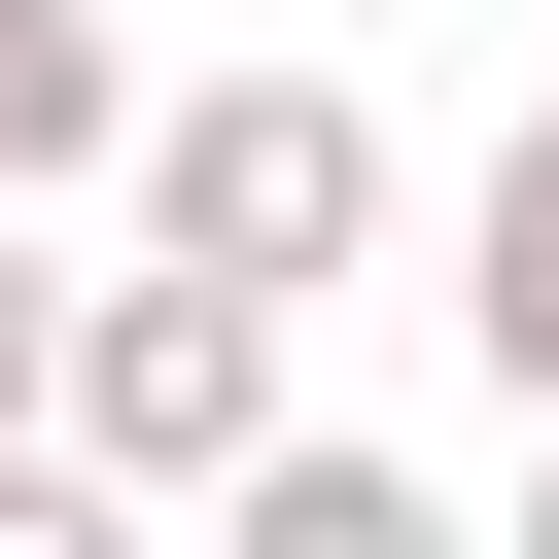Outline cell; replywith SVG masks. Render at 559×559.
<instances>
[{
    "instance_id": "obj_2",
    "label": "cell",
    "mask_w": 559,
    "mask_h": 559,
    "mask_svg": "<svg viewBox=\"0 0 559 559\" xmlns=\"http://www.w3.org/2000/svg\"><path fill=\"white\" fill-rule=\"evenodd\" d=\"M70 454H105L140 524H210V489L280 454V314H245V280H70Z\"/></svg>"
},
{
    "instance_id": "obj_1",
    "label": "cell",
    "mask_w": 559,
    "mask_h": 559,
    "mask_svg": "<svg viewBox=\"0 0 559 559\" xmlns=\"http://www.w3.org/2000/svg\"><path fill=\"white\" fill-rule=\"evenodd\" d=\"M349 245H384V105H349V70H175V105H140V280L314 314Z\"/></svg>"
},
{
    "instance_id": "obj_4",
    "label": "cell",
    "mask_w": 559,
    "mask_h": 559,
    "mask_svg": "<svg viewBox=\"0 0 559 559\" xmlns=\"http://www.w3.org/2000/svg\"><path fill=\"white\" fill-rule=\"evenodd\" d=\"M70 175H140V35L105 0H0V210H70Z\"/></svg>"
},
{
    "instance_id": "obj_7",
    "label": "cell",
    "mask_w": 559,
    "mask_h": 559,
    "mask_svg": "<svg viewBox=\"0 0 559 559\" xmlns=\"http://www.w3.org/2000/svg\"><path fill=\"white\" fill-rule=\"evenodd\" d=\"M0 454H70V280H35V210H0Z\"/></svg>"
},
{
    "instance_id": "obj_6",
    "label": "cell",
    "mask_w": 559,
    "mask_h": 559,
    "mask_svg": "<svg viewBox=\"0 0 559 559\" xmlns=\"http://www.w3.org/2000/svg\"><path fill=\"white\" fill-rule=\"evenodd\" d=\"M0 559H210V524H140L105 454H0Z\"/></svg>"
},
{
    "instance_id": "obj_5",
    "label": "cell",
    "mask_w": 559,
    "mask_h": 559,
    "mask_svg": "<svg viewBox=\"0 0 559 559\" xmlns=\"http://www.w3.org/2000/svg\"><path fill=\"white\" fill-rule=\"evenodd\" d=\"M454 349H489V384L559 419V105H524V140L454 175Z\"/></svg>"
},
{
    "instance_id": "obj_8",
    "label": "cell",
    "mask_w": 559,
    "mask_h": 559,
    "mask_svg": "<svg viewBox=\"0 0 559 559\" xmlns=\"http://www.w3.org/2000/svg\"><path fill=\"white\" fill-rule=\"evenodd\" d=\"M489 559H559V419H524V524H489Z\"/></svg>"
},
{
    "instance_id": "obj_3",
    "label": "cell",
    "mask_w": 559,
    "mask_h": 559,
    "mask_svg": "<svg viewBox=\"0 0 559 559\" xmlns=\"http://www.w3.org/2000/svg\"><path fill=\"white\" fill-rule=\"evenodd\" d=\"M210 559H454V489H419V454H349V419H280V454L210 489Z\"/></svg>"
}]
</instances>
